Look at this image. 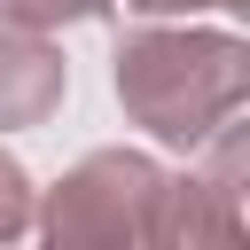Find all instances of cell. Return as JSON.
I'll list each match as a JSON object with an SVG mask.
<instances>
[{"label":"cell","instance_id":"obj_5","mask_svg":"<svg viewBox=\"0 0 250 250\" xmlns=\"http://www.w3.org/2000/svg\"><path fill=\"white\" fill-rule=\"evenodd\" d=\"M125 8H148V16H172V8H234V0H125Z\"/></svg>","mask_w":250,"mask_h":250},{"label":"cell","instance_id":"obj_4","mask_svg":"<svg viewBox=\"0 0 250 250\" xmlns=\"http://www.w3.org/2000/svg\"><path fill=\"white\" fill-rule=\"evenodd\" d=\"M23 227H31V180H23L16 156H0V242L23 234Z\"/></svg>","mask_w":250,"mask_h":250},{"label":"cell","instance_id":"obj_2","mask_svg":"<svg viewBox=\"0 0 250 250\" xmlns=\"http://www.w3.org/2000/svg\"><path fill=\"white\" fill-rule=\"evenodd\" d=\"M156 211H164V172L133 148H102L47 195V234L55 242H156Z\"/></svg>","mask_w":250,"mask_h":250},{"label":"cell","instance_id":"obj_1","mask_svg":"<svg viewBox=\"0 0 250 250\" xmlns=\"http://www.w3.org/2000/svg\"><path fill=\"white\" fill-rule=\"evenodd\" d=\"M117 94L156 141H211L242 109V39H195V31H141L117 55Z\"/></svg>","mask_w":250,"mask_h":250},{"label":"cell","instance_id":"obj_3","mask_svg":"<svg viewBox=\"0 0 250 250\" xmlns=\"http://www.w3.org/2000/svg\"><path fill=\"white\" fill-rule=\"evenodd\" d=\"M62 94V55L39 39V23L0 16V125H39Z\"/></svg>","mask_w":250,"mask_h":250}]
</instances>
